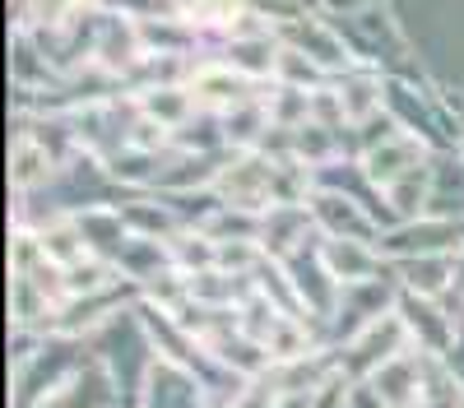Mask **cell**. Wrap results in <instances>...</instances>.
Listing matches in <instances>:
<instances>
[{
	"instance_id": "1",
	"label": "cell",
	"mask_w": 464,
	"mask_h": 408,
	"mask_svg": "<svg viewBox=\"0 0 464 408\" xmlns=\"http://www.w3.org/2000/svg\"><path fill=\"white\" fill-rule=\"evenodd\" d=\"M372 390L381 403H391V408H409L422 399V376H418V362H409L404 353L395 362H385L376 376H372Z\"/></svg>"
},
{
	"instance_id": "2",
	"label": "cell",
	"mask_w": 464,
	"mask_h": 408,
	"mask_svg": "<svg viewBox=\"0 0 464 408\" xmlns=\"http://www.w3.org/2000/svg\"><path fill=\"white\" fill-rule=\"evenodd\" d=\"M242 93H246V80L237 70H205V74H196V84H190V98L209 102V107H218L227 98H242Z\"/></svg>"
},
{
	"instance_id": "4",
	"label": "cell",
	"mask_w": 464,
	"mask_h": 408,
	"mask_svg": "<svg viewBox=\"0 0 464 408\" xmlns=\"http://www.w3.org/2000/svg\"><path fill=\"white\" fill-rule=\"evenodd\" d=\"M404 279H409V288H418L422 297H437V292L446 288V279H450V265H446V260H409Z\"/></svg>"
},
{
	"instance_id": "5",
	"label": "cell",
	"mask_w": 464,
	"mask_h": 408,
	"mask_svg": "<svg viewBox=\"0 0 464 408\" xmlns=\"http://www.w3.org/2000/svg\"><path fill=\"white\" fill-rule=\"evenodd\" d=\"M37 176H47V148L19 144V148H14V163H10V181L19 185V191H28Z\"/></svg>"
},
{
	"instance_id": "3",
	"label": "cell",
	"mask_w": 464,
	"mask_h": 408,
	"mask_svg": "<svg viewBox=\"0 0 464 408\" xmlns=\"http://www.w3.org/2000/svg\"><path fill=\"white\" fill-rule=\"evenodd\" d=\"M325 265H330V274L334 279H343V283H362L367 274H372V265H367V255L353 246V242H330V251H325Z\"/></svg>"
}]
</instances>
